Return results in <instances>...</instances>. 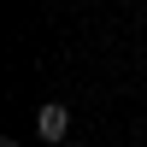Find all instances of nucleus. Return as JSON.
Returning a JSON list of instances; mask_svg holds the SVG:
<instances>
[{"instance_id": "obj_2", "label": "nucleus", "mask_w": 147, "mask_h": 147, "mask_svg": "<svg viewBox=\"0 0 147 147\" xmlns=\"http://www.w3.org/2000/svg\"><path fill=\"white\" fill-rule=\"evenodd\" d=\"M0 147H24V141H0Z\"/></svg>"}, {"instance_id": "obj_1", "label": "nucleus", "mask_w": 147, "mask_h": 147, "mask_svg": "<svg viewBox=\"0 0 147 147\" xmlns=\"http://www.w3.org/2000/svg\"><path fill=\"white\" fill-rule=\"evenodd\" d=\"M35 136H41V141H65V136H71V112H65L59 100H47L41 112H35Z\"/></svg>"}]
</instances>
